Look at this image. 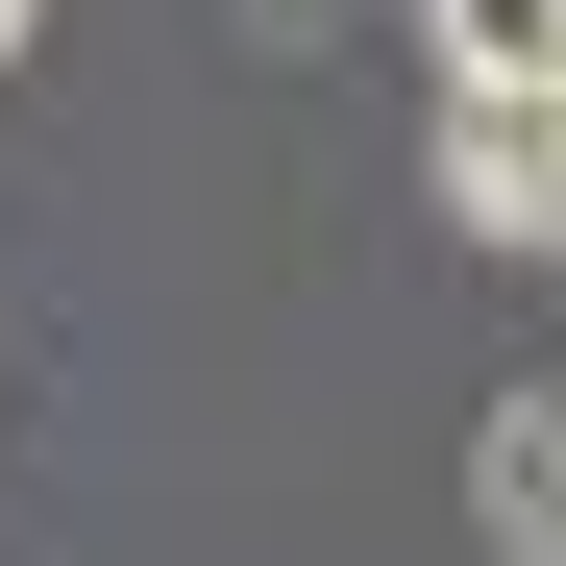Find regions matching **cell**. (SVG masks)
<instances>
[{
	"mask_svg": "<svg viewBox=\"0 0 566 566\" xmlns=\"http://www.w3.org/2000/svg\"><path fill=\"white\" fill-rule=\"evenodd\" d=\"M443 222L542 247V222H566V124H493V99H443Z\"/></svg>",
	"mask_w": 566,
	"mask_h": 566,
	"instance_id": "obj_2",
	"label": "cell"
},
{
	"mask_svg": "<svg viewBox=\"0 0 566 566\" xmlns=\"http://www.w3.org/2000/svg\"><path fill=\"white\" fill-rule=\"evenodd\" d=\"M25 25H50V0H0V74H25Z\"/></svg>",
	"mask_w": 566,
	"mask_h": 566,
	"instance_id": "obj_4",
	"label": "cell"
},
{
	"mask_svg": "<svg viewBox=\"0 0 566 566\" xmlns=\"http://www.w3.org/2000/svg\"><path fill=\"white\" fill-rule=\"evenodd\" d=\"M419 50H443V99L566 124V0H419Z\"/></svg>",
	"mask_w": 566,
	"mask_h": 566,
	"instance_id": "obj_1",
	"label": "cell"
},
{
	"mask_svg": "<svg viewBox=\"0 0 566 566\" xmlns=\"http://www.w3.org/2000/svg\"><path fill=\"white\" fill-rule=\"evenodd\" d=\"M542 247H566V222H542Z\"/></svg>",
	"mask_w": 566,
	"mask_h": 566,
	"instance_id": "obj_5",
	"label": "cell"
},
{
	"mask_svg": "<svg viewBox=\"0 0 566 566\" xmlns=\"http://www.w3.org/2000/svg\"><path fill=\"white\" fill-rule=\"evenodd\" d=\"M468 517H493V566H566V395H493V443H468Z\"/></svg>",
	"mask_w": 566,
	"mask_h": 566,
	"instance_id": "obj_3",
	"label": "cell"
}]
</instances>
